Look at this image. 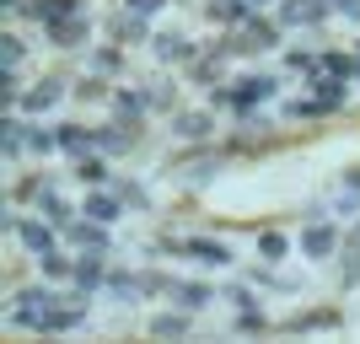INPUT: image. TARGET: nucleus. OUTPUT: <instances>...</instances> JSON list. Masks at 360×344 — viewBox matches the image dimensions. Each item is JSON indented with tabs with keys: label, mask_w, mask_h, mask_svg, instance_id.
I'll return each mask as SVG.
<instances>
[{
	"label": "nucleus",
	"mask_w": 360,
	"mask_h": 344,
	"mask_svg": "<svg viewBox=\"0 0 360 344\" xmlns=\"http://www.w3.org/2000/svg\"><path fill=\"white\" fill-rule=\"evenodd\" d=\"M38 269H44V280H54V285H70V274H75V258L54 248V253H44V258H38Z\"/></svg>",
	"instance_id": "7c9ffc66"
},
{
	"label": "nucleus",
	"mask_w": 360,
	"mask_h": 344,
	"mask_svg": "<svg viewBox=\"0 0 360 344\" xmlns=\"http://www.w3.org/2000/svg\"><path fill=\"white\" fill-rule=\"evenodd\" d=\"M140 280H146V296H162V291H172V285H178L172 274H162V269H146Z\"/></svg>",
	"instance_id": "a18cd8bd"
},
{
	"label": "nucleus",
	"mask_w": 360,
	"mask_h": 344,
	"mask_svg": "<svg viewBox=\"0 0 360 344\" xmlns=\"http://www.w3.org/2000/svg\"><path fill=\"white\" fill-rule=\"evenodd\" d=\"M269 97H280V75H264V70L237 75V81H221V87H215V108H231L237 119L242 113H258Z\"/></svg>",
	"instance_id": "f257e3e1"
},
{
	"label": "nucleus",
	"mask_w": 360,
	"mask_h": 344,
	"mask_svg": "<svg viewBox=\"0 0 360 344\" xmlns=\"http://www.w3.org/2000/svg\"><path fill=\"white\" fill-rule=\"evenodd\" d=\"M221 49L231 54V60H248V54H269V49H280V22L248 16L242 27H231V32L221 38Z\"/></svg>",
	"instance_id": "f03ea898"
},
{
	"label": "nucleus",
	"mask_w": 360,
	"mask_h": 344,
	"mask_svg": "<svg viewBox=\"0 0 360 344\" xmlns=\"http://www.w3.org/2000/svg\"><path fill=\"white\" fill-rule=\"evenodd\" d=\"M27 60V44H22V32H0V65H22Z\"/></svg>",
	"instance_id": "58836bf2"
},
{
	"label": "nucleus",
	"mask_w": 360,
	"mask_h": 344,
	"mask_svg": "<svg viewBox=\"0 0 360 344\" xmlns=\"http://www.w3.org/2000/svg\"><path fill=\"white\" fill-rule=\"evenodd\" d=\"M333 215H360V189H345L333 199Z\"/></svg>",
	"instance_id": "49530a36"
},
{
	"label": "nucleus",
	"mask_w": 360,
	"mask_h": 344,
	"mask_svg": "<svg viewBox=\"0 0 360 344\" xmlns=\"http://www.w3.org/2000/svg\"><path fill=\"white\" fill-rule=\"evenodd\" d=\"M183 258H194V264H205V269H226L237 253H231L221 237H183Z\"/></svg>",
	"instance_id": "ddd939ff"
},
{
	"label": "nucleus",
	"mask_w": 360,
	"mask_h": 344,
	"mask_svg": "<svg viewBox=\"0 0 360 344\" xmlns=\"http://www.w3.org/2000/svg\"><path fill=\"white\" fill-rule=\"evenodd\" d=\"M349 242H360V226H355V237H349Z\"/></svg>",
	"instance_id": "864d4df0"
},
{
	"label": "nucleus",
	"mask_w": 360,
	"mask_h": 344,
	"mask_svg": "<svg viewBox=\"0 0 360 344\" xmlns=\"http://www.w3.org/2000/svg\"><path fill=\"white\" fill-rule=\"evenodd\" d=\"M333 16H349V22H360V0H333Z\"/></svg>",
	"instance_id": "09e8293b"
},
{
	"label": "nucleus",
	"mask_w": 360,
	"mask_h": 344,
	"mask_svg": "<svg viewBox=\"0 0 360 344\" xmlns=\"http://www.w3.org/2000/svg\"><path fill=\"white\" fill-rule=\"evenodd\" d=\"M75 291H86V296H97L108 285V253H75V274H70Z\"/></svg>",
	"instance_id": "4468645a"
},
{
	"label": "nucleus",
	"mask_w": 360,
	"mask_h": 344,
	"mask_svg": "<svg viewBox=\"0 0 360 344\" xmlns=\"http://www.w3.org/2000/svg\"><path fill=\"white\" fill-rule=\"evenodd\" d=\"M54 135H60L65 156H86V151H97V129H86V124H60Z\"/></svg>",
	"instance_id": "393cba45"
},
{
	"label": "nucleus",
	"mask_w": 360,
	"mask_h": 344,
	"mask_svg": "<svg viewBox=\"0 0 360 344\" xmlns=\"http://www.w3.org/2000/svg\"><path fill=\"white\" fill-rule=\"evenodd\" d=\"M44 189H49L44 178H22V183H16V189H11V194H6V199H16V205H32V199L44 194Z\"/></svg>",
	"instance_id": "79ce46f5"
},
{
	"label": "nucleus",
	"mask_w": 360,
	"mask_h": 344,
	"mask_svg": "<svg viewBox=\"0 0 360 344\" xmlns=\"http://www.w3.org/2000/svg\"><path fill=\"white\" fill-rule=\"evenodd\" d=\"M205 16L210 22H226V27H242L253 16V0H205Z\"/></svg>",
	"instance_id": "a878e982"
},
{
	"label": "nucleus",
	"mask_w": 360,
	"mask_h": 344,
	"mask_svg": "<svg viewBox=\"0 0 360 344\" xmlns=\"http://www.w3.org/2000/svg\"><path fill=\"white\" fill-rule=\"evenodd\" d=\"M226 60H231V54H226L221 44H215V49H199L194 60H188V81H199V87L215 91V87L226 81Z\"/></svg>",
	"instance_id": "1a4fd4ad"
},
{
	"label": "nucleus",
	"mask_w": 360,
	"mask_h": 344,
	"mask_svg": "<svg viewBox=\"0 0 360 344\" xmlns=\"http://www.w3.org/2000/svg\"><path fill=\"white\" fill-rule=\"evenodd\" d=\"M150 54H156L162 65H188L199 54V44L183 38V32H150Z\"/></svg>",
	"instance_id": "2eb2a0df"
},
{
	"label": "nucleus",
	"mask_w": 360,
	"mask_h": 344,
	"mask_svg": "<svg viewBox=\"0 0 360 344\" xmlns=\"http://www.w3.org/2000/svg\"><path fill=\"white\" fill-rule=\"evenodd\" d=\"M328 16H333V0H280L274 22L280 27H323Z\"/></svg>",
	"instance_id": "0eeeda50"
},
{
	"label": "nucleus",
	"mask_w": 360,
	"mask_h": 344,
	"mask_svg": "<svg viewBox=\"0 0 360 344\" xmlns=\"http://www.w3.org/2000/svg\"><path fill=\"white\" fill-rule=\"evenodd\" d=\"M345 189H360V162H355V167L345 172Z\"/></svg>",
	"instance_id": "603ef678"
},
{
	"label": "nucleus",
	"mask_w": 360,
	"mask_h": 344,
	"mask_svg": "<svg viewBox=\"0 0 360 344\" xmlns=\"http://www.w3.org/2000/svg\"><path fill=\"white\" fill-rule=\"evenodd\" d=\"M124 6H135V11H146V16H156L167 6V0H124Z\"/></svg>",
	"instance_id": "8fccbe9b"
},
{
	"label": "nucleus",
	"mask_w": 360,
	"mask_h": 344,
	"mask_svg": "<svg viewBox=\"0 0 360 344\" xmlns=\"http://www.w3.org/2000/svg\"><path fill=\"white\" fill-rule=\"evenodd\" d=\"M70 97H75V103H108V97H113V87H108L103 75L91 70L86 81H75V87H70Z\"/></svg>",
	"instance_id": "72a5a7b5"
},
{
	"label": "nucleus",
	"mask_w": 360,
	"mask_h": 344,
	"mask_svg": "<svg viewBox=\"0 0 360 344\" xmlns=\"http://www.w3.org/2000/svg\"><path fill=\"white\" fill-rule=\"evenodd\" d=\"M0 103L6 108L22 103V65H0Z\"/></svg>",
	"instance_id": "c9c22d12"
},
{
	"label": "nucleus",
	"mask_w": 360,
	"mask_h": 344,
	"mask_svg": "<svg viewBox=\"0 0 360 344\" xmlns=\"http://www.w3.org/2000/svg\"><path fill=\"white\" fill-rule=\"evenodd\" d=\"M146 103H150V113H178V87L156 81V87H146Z\"/></svg>",
	"instance_id": "f704fd0d"
},
{
	"label": "nucleus",
	"mask_w": 360,
	"mask_h": 344,
	"mask_svg": "<svg viewBox=\"0 0 360 344\" xmlns=\"http://www.w3.org/2000/svg\"><path fill=\"white\" fill-rule=\"evenodd\" d=\"M75 178L86 183V189H113V167H108V151H86V156H75Z\"/></svg>",
	"instance_id": "6ab92c4d"
},
{
	"label": "nucleus",
	"mask_w": 360,
	"mask_h": 344,
	"mask_svg": "<svg viewBox=\"0 0 360 344\" xmlns=\"http://www.w3.org/2000/svg\"><path fill=\"white\" fill-rule=\"evenodd\" d=\"M285 119H328V108L317 97H301V103H285Z\"/></svg>",
	"instance_id": "ea45409f"
},
{
	"label": "nucleus",
	"mask_w": 360,
	"mask_h": 344,
	"mask_svg": "<svg viewBox=\"0 0 360 344\" xmlns=\"http://www.w3.org/2000/svg\"><path fill=\"white\" fill-rule=\"evenodd\" d=\"M285 70L312 75V70H317V54H312V49H285Z\"/></svg>",
	"instance_id": "37998d69"
},
{
	"label": "nucleus",
	"mask_w": 360,
	"mask_h": 344,
	"mask_svg": "<svg viewBox=\"0 0 360 344\" xmlns=\"http://www.w3.org/2000/svg\"><path fill=\"white\" fill-rule=\"evenodd\" d=\"M135 140H140L135 129H124V124H113V119H108V129H97V151H108V156H124Z\"/></svg>",
	"instance_id": "c85d7f7f"
},
{
	"label": "nucleus",
	"mask_w": 360,
	"mask_h": 344,
	"mask_svg": "<svg viewBox=\"0 0 360 344\" xmlns=\"http://www.w3.org/2000/svg\"><path fill=\"white\" fill-rule=\"evenodd\" d=\"M285 253H290V237H285V231H264V237H258V258H264V264H280Z\"/></svg>",
	"instance_id": "e433bc0d"
},
{
	"label": "nucleus",
	"mask_w": 360,
	"mask_h": 344,
	"mask_svg": "<svg viewBox=\"0 0 360 344\" xmlns=\"http://www.w3.org/2000/svg\"><path fill=\"white\" fill-rule=\"evenodd\" d=\"M215 172H221V156H215V151H188V156L178 162V178L188 183V189H205Z\"/></svg>",
	"instance_id": "dca6fc26"
},
{
	"label": "nucleus",
	"mask_w": 360,
	"mask_h": 344,
	"mask_svg": "<svg viewBox=\"0 0 360 344\" xmlns=\"http://www.w3.org/2000/svg\"><path fill=\"white\" fill-rule=\"evenodd\" d=\"M86 291H60V296L49 301V312H44V329L38 333H70V329H81V323H86Z\"/></svg>",
	"instance_id": "7ed1b4c3"
},
{
	"label": "nucleus",
	"mask_w": 360,
	"mask_h": 344,
	"mask_svg": "<svg viewBox=\"0 0 360 344\" xmlns=\"http://www.w3.org/2000/svg\"><path fill=\"white\" fill-rule=\"evenodd\" d=\"M339 323H345V312H339V307H307V312L285 317V323H280V333H323V329H339Z\"/></svg>",
	"instance_id": "f8f14e48"
},
{
	"label": "nucleus",
	"mask_w": 360,
	"mask_h": 344,
	"mask_svg": "<svg viewBox=\"0 0 360 344\" xmlns=\"http://www.w3.org/2000/svg\"><path fill=\"white\" fill-rule=\"evenodd\" d=\"M22 129H27V124L16 119V108H6V119H0V140H6V162H16V156H22Z\"/></svg>",
	"instance_id": "2f4dec72"
},
{
	"label": "nucleus",
	"mask_w": 360,
	"mask_h": 344,
	"mask_svg": "<svg viewBox=\"0 0 360 344\" xmlns=\"http://www.w3.org/2000/svg\"><path fill=\"white\" fill-rule=\"evenodd\" d=\"M210 129H215V119L205 113V108H178V113H172V135H178V140L205 146V140H210Z\"/></svg>",
	"instance_id": "f3484780"
},
{
	"label": "nucleus",
	"mask_w": 360,
	"mask_h": 344,
	"mask_svg": "<svg viewBox=\"0 0 360 344\" xmlns=\"http://www.w3.org/2000/svg\"><path fill=\"white\" fill-rule=\"evenodd\" d=\"M81 11V0H27V22H38V27H54V22H65V16Z\"/></svg>",
	"instance_id": "5701e85b"
},
{
	"label": "nucleus",
	"mask_w": 360,
	"mask_h": 344,
	"mask_svg": "<svg viewBox=\"0 0 360 344\" xmlns=\"http://www.w3.org/2000/svg\"><path fill=\"white\" fill-rule=\"evenodd\" d=\"M355 60H360V44H355ZM355 81H360V75H355Z\"/></svg>",
	"instance_id": "5fc2aeb1"
},
{
	"label": "nucleus",
	"mask_w": 360,
	"mask_h": 344,
	"mask_svg": "<svg viewBox=\"0 0 360 344\" xmlns=\"http://www.w3.org/2000/svg\"><path fill=\"white\" fill-rule=\"evenodd\" d=\"M167 296H172V307H183V312H205V307L215 301V285H205V280H178Z\"/></svg>",
	"instance_id": "412c9836"
},
{
	"label": "nucleus",
	"mask_w": 360,
	"mask_h": 344,
	"mask_svg": "<svg viewBox=\"0 0 360 344\" xmlns=\"http://www.w3.org/2000/svg\"><path fill=\"white\" fill-rule=\"evenodd\" d=\"M124 210H129V205H124V194H119V189H91V194H86V205H81V215H97V221H108V226H113V221L124 215Z\"/></svg>",
	"instance_id": "4be33fe9"
},
{
	"label": "nucleus",
	"mask_w": 360,
	"mask_h": 344,
	"mask_svg": "<svg viewBox=\"0 0 360 344\" xmlns=\"http://www.w3.org/2000/svg\"><path fill=\"white\" fill-rule=\"evenodd\" d=\"M317 70H328V75H345V81H355V75H360V60H355V54H339V49H323V54H317Z\"/></svg>",
	"instance_id": "c756f323"
},
{
	"label": "nucleus",
	"mask_w": 360,
	"mask_h": 344,
	"mask_svg": "<svg viewBox=\"0 0 360 344\" xmlns=\"http://www.w3.org/2000/svg\"><path fill=\"white\" fill-rule=\"evenodd\" d=\"M11 237L22 242V248H27L32 258H44V253H54V248H60V226H49L44 215H38V221H32V215H16V226H11Z\"/></svg>",
	"instance_id": "39448f33"
},
{
	"label": "nucleus",
	"mask_w": 360,
	"mask_h": 344,
	"mask_svg": "<svg viewBox=\"0 0 360 344\" xmlns=\"http://www.w3.org/2000/svg\"><path fill=\"white\" fill-rule=\"evenodd\" d=\"M103 296H113V301H135V296H146V280H140V274H129V269H108Z\"/></svg>",
	"instance_id": "cd10ccee"
},
{
	"label": "nucleus",
	"mask_w": 360,
	"mask_h": 344,
	"mask_svg": "<svg viewBox=\"0 0 360 344\" xmlns=\"http://www.w3.org/2000/svg\"><path fill=\"white\" fill-rule=\"evenodd\" d=\"M32 210H38V215H44L49 226H60V231H65V226L75 221V210L65 205V194H54V189H44V194L32 199Z\"/></svg>",
	"instance_id": "bb28decb"
},
{
	"label": "nucleus",
	"mask_w": 360,
	"mask_h": 344,
	"mask_svg": "<svg viewBox=\"0 0 360 344\" xmlns=\"http://www.w3.org/2000/svg\"><path fill=\"white\" fill-rule=\"evenodd\" d=\"M226 296H231V307H237V312H242V307H258V296L248 291V285H226Z\"/></svg>",
	"instance_id": "de8ad7c7"
},
{
	"label": "nucleus",
	"mask_w": 360,
	"mask_h": 344,
	"mask_svg": "<svg viewBox=\"0 0 360 344\" xmlns=\"http://www.w3.org/2000/svg\"><path fill=\"white\" fill-rule=\"evenodd\" d=\"M65 248H75V253H113L108 221H97V215H75V221L65 226Z\"/></svg>",
	"instance_id": "423d86ee"
},
{
	"label": "nucleus",
	"mask_w": 360,
	"mask_h": 344,
	"mask_svg": "<svg viewBox=\"0 0 360 344\" xmlns=\"http://www.w3.org/2000/svg\"><path fill=\"white\" fill-rule=\"evenodd\" d=\"M188 329H194V312H183V307H172V312H156V317H150V339H183Z\"/></svg>",
	"instance_id": "b1692460"
},
{
	"label": "nucleus",
	"mask_w": 360,
	"mask_h": 344,
	"mask_svg": "<svg viewBox=\"0 0 360 344\" xmlns=\"http://www.w3.org/2000/svg\"><path fill=\"white\" fill-rule=\"evenodd\" d=\"M301 253L307 258H339V226H328V221H307V231H301Z\"/></svg>",
	"instance_id": "9d476101"
},
{
	"label": "nucleus",
	"mask_w": 360,
	"mask_h": 344,
	"mask_svg": "<svg viewBox=\"0 0 360 344\" xmlns=\"http://www.w3.org/2000/svg\"><path fill=\"white\" fill-rule=\"evenodd\" d=\"M65 91H70V87H65V75H44L38 87L22 91V113H27V119H38V113H49V108L60 103Z\"/></svg>",
	"instance_id": "9b49d317"
},
{
	"label": "nucleus",
	"mask_w": 360,
	"mask_h": 344,
	"mask_svg": "<svg viewBox=\"0 0 360 344\" xmlns=\"http://www.w3.org/2000/svg\"><path fill=\"white\" fill-rule=\"evenodd\" d=\"M339 285H360V242H349V253L339 248Z\"/></svg>",
	"instance_id": "4c0bfd02"
},
{
	"label": "nucleus",
	"mask_w": 360,
	"mask_h": 344,
	"mask_svg": "<svg viewBox=\"0 0 360 344\" xmlns=\"http://www.w3.org/2000/svg\"><path fill=\"white\" fill-rule=\"evenodd\" d=\"M108 38H113V44H150V16L146 11H135V6H124L119 16H113V22H108Z\"/></svg>",
	"instance_id": "6e6552de"
},
{
	"label": "nucleus",
	"mask_w": 360,
	"mask_h": 344,
	"mask_svg": "<svg viewBox=\"0 0 360 344\" xmlns=\"http://www.w3.org/2000/svg\"><path fill=\"white\" fill-rule=\"evenodd\" d=\"M86 38H91V22H86V11H75V16H65V22H54L49 27V44L54 49H86Z\"/></svg>",
	"instance_id": "a211bd4d"
},
{
	"label": "nucleus",
	"mask_w": 360,
	"mask_h": 344,
	"mask_svg": "<svg viewBox=\"0 0 360 344\" xmlns=\"http://www.w3.org/2000/svg\"><path fill=\"white\" fill-rule=\"evenodd\" d=\"M231 329H237V333H264V329H269V317L258 312V307H242V312H237V323H231Z\"/></svg>",
	"instance_id": "a19ab883"
},
{
	"label": "nucleus",
	"mask_w": 360,
	"mask_h": 344,
	"mask_svg": "<svg viewBox=\"0 0 360 344\" xmlns=\"http://www.w3.org/2000/svg\"><path fill=\"white\" fill-rule=\"evenodd\" d=\"M113 189H119V194H124V205H129V210H146L150 205V194H146V189H140V183H113Z\"/></svg>",
	"instance_id": "c03bdc74"
},
{
	"label": "nucleus",
	"mask_w": 360,
	"mask_h": 344,
	"mask_svg": "<svg viewBox=\"0 0 360 344\" xmlns=\"http://www.w3.org/2000/svg\"><path fill=\"white\" fill-rule=\"evenodd\" d=\"M0 11H6V16H16V11H27V0H0Z\"/></svg>",
	"instance_id": "3c124183"
},
{
	"label": "nucleus",
	"mask_w": 360,
	"mask_h": 344,
	"mask_svg": "<svg viewBox=\"0 0 360 344\" xmlns=\"http://www.w3.org/2000/svg\"><path fill=\"white\" fill-rule=\"evenodd\" d=\"M91 70H97V75H124V44L91 49Z\"/></svg>",
	"instance_id": "473e14b6"
},
{
	"label": "nucleus",
	"mask_w": 360,
	"mask_h": 344,
	"mask_svg": "<svg viewBox=\"0 0 360 344\" xmlns=\"http://www.w3.org/2000/svg\"><path fill=\"white\" fill-rule=\"evenodd\" d=\"M312 97L328 108V113H339V108L349 103V81L345 75H328V70H312Z\"/></svg>",
	"instance_id": "aec40b11"
},
{
	"label": "nucleus",
	"mask_w": 360,
	"mask_h": 344,
	"mask_svg": "<svg viewBox=\"0 0 360 344\" xmlns=\"http://www.w3.org/2000/svg\"><path fill=\"white\" fill-rule=\"evenodd\" d=\"M108 119L113 124H124V129H146V119H150V103H146V87H113V97H108Z\"/></svg>",
	"instance_id": "20e7f679"
}]
</instances>
